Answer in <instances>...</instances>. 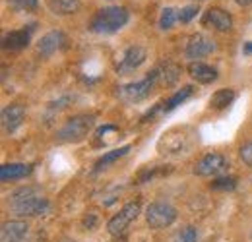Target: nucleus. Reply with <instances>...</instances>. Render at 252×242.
Wrapping results in <instances>:
<instances>
[{"label":"nucleus","mask_w":252,"mask_h":242,"mask_svg":"<svg viewBox=\"0 0 252 242\" xmlns=\"http://www.w3.org/2000/svg\"><path fill=\"white\" fill-rule=\"evenodd\" d=\"M239 6H251L252 4V0H235Z\"/></svg>","instance_id":"30"},{"label":"nucleus","mask_w":252,"mask_h":242,"mask_svg":"<svg viewBox=\"0 0 252 242\" xmlns=\"http://www.w3.org/2000/svg\"><path fill=\"white\" fill-rule=\"evenodd\" d=\"M158 74H159V82L165 84V86H173L179 78H181V68L173 62H163L158 66Z\"/></svg>","instance_id":"18"},{"label":"nucleus","mask_w":252,"mask_h":242,"mask_svg":"<svg viewBox=\"0 0 252 242\" xmlns=\"http://www.w3.org/2000/svg\"><path fill=\"white\" fill-rule=\"evenodd\" d=\"M227 167H229V161L221 153H208L196 163L194 175H198V177H216L221 171H225Z\"/></svg>","instance_id":"8"},{"label":"nucleus","mask_w":252,"mask_h":242,"mask_svg":"<svg viewBox=\"0 0 252 242\" xmlns=\"http://www.w3.org/2000/svg\"><path fill=\"white\" fill-rule=\"evenodd\" d=\"M140 213H142L140 202H128L121 212L111 217V221L107 223V231H109L113 237H121L126 231V227H128L134 219H138Z\"/></svg>","instance_id":"6"},{"label":"nucleus","mask_w":252,"mask_h":242,"mask_svg":"<svg viewBox=\"0 0 252 242\" xmlns=\"http://www.w3.org/2000/svg\"><path fill=\"white\" fill-rule=\"evenodd\" d=\"M190 95H192V86H185L183 90H179L171 99H167V101L163 103V113H171L173 109H177L179 105H183Z\"/></svg>","instance_id":"21"},{"label":"nucleus","mask_w":252,"mask_h":242,"mask_svg":"<svg viewBox=\"0 0 252 242\" xmlns=\"http://www.w3.org/2000/svg\"><path fill=\"white\" fill-rule=\"evenodd\" d=\"M66 43V37H64L63 31H49L47 35H43L37 43V55L43 57V59H49L53 57L57 51H61Z\"/></svg>","instance_id":"11"},{"label":"nucleus","mask_w":252,"mask_h":242,"mask_svg":"<svg viewBox=\"0 0 252 242\" xmlns=\"http://www.w3.org/2000/svg\"><path fill=\"white\" fill-rule=\"evenodd\" d=\"M235 97H237V93H235V90H231V88L218 90L212 95V99H210V107L216 109V111H223V109H227L235 101Z\"/></svg>","instance_id":"17"},{"label":"nucleus","mask_w":252,"mask_h":242,"mask_svg":"<svg viewBox=\"0 0 252 242\" xmlns=\"http://www.w3.org/2000/svg\"><path fill=\"white\" fill-rule=\"evenodd\" d=\"M214 51H216V41L206 37V35H202V33H196V35H192L189 39L185 55H187V59L196 62L198 59H204V57L212 55Z\"/></svg>","instance_id":"7"},{"label":"nucleus","mask_w":252,"mask_h":242,"mask_svg":"<svg viewBox=\"0 0 252 242\" xmlns=\"http://www.w3.org/2000/svg\"><path fill=\"white\" fill-rule=\"evenodd\" d=\"M128 20H130V14L125 6H107L97 10V14L90 24V30L101 35H111L123 30L128 24Z\"/></svg>","instance_id":"2"},{"label":"nucleus","mask_w":252,"mask_h":242,"mask_svg":"<svg viewBox=\"0 0 252 242\" xmlns=\"http://www.w3.org/2000/svg\"><path fill=\"white\" fill-rule=\"evenodd\" d=\"M146 59H148V53H146L144 47H140V45L128 47L125 51V55H123V59H121V64H119V74L128 76V74L136 72L146 62Z\"/></svg>","instance_id":"9"},{"label":"nucleus","mask_w":252,"mask_h":242,"mask_svg":"<svg viewBox=\"0 0 252 242\" xmlns=\"http://www.w3.org/2000/svg\"><path fill=\"white\" fill-rule=\"evenodd\" d=\"M243 53H245V55H252V41L245 43V47H243Z\"/></svg>","instance_id":"29"},{"label":"nucleus","mask_w":252,"mask_h":242,"mask_svg":"<svg viewBox=\"0 0 252 242\" xmlns=\"http://www.w3.org/2000/svg\"><path fill=\"white\" fill-rule=\"evenodd\" d=\"M66 242H72V241H66Z\"/></svg>","instance_id":"31"},{"label":"nucleus","mask_w":252,"mask_h":242,"mask_svg":"<svg viewBox=\"0 0 252 242\" xmlns=\"http://www.w3.org/2000/svg\"><path fill=\"white\" fill-rule=\"evenodd\" d=\"M84 227H86L88 231H94L95 227H97V215H95V213L86 215V219H84Z\"/></svg>","instance_id":"28"},{"label":"nucleus","mask_w":252,"mask_h":242,"mask_svg":"<svg viewBox=\"0 0 252 242\" xmlns=\"http://www.w3.org/2000/svg\"><path fill=\"white\" fill-rule=\"evenodd\" d=\"M239 155H241V159L245 161V165L252 167V142L245 144V146L239 150Z\"/></svg>","instance_id":"26"},{"label":"nucleus","mask_w":252,"mask_h":242,"mask_svg":"<svg viewBox=\"0 0 252 242\" xmlns=\"http://www.w3.org/2000/svg\"><path fill=\"white\" fill-rule=\"evenodd\" d=\"M177 210L171 204L165 202H154L146 210V221L152 229H167L177 221Z\"/></svg>","instance_id":"5"},{"label":"nucleus","mask_w":252,"mask_h":242,"mask_svg":"<svg viewBox=\"0 0 252 242\" xmlns=\"http://www.w3.org/2000/svg\"><path fill=\"white\" fill-rule=\"evenodd\" d=\"M158 84H159V74H158V68H154L152 72H148V76L144 80L121 86L119 88V97L125 103H140V101H144V99H148L152 95V91H154V88Z\"/></svg>","instance_id":"3"},{"label":"nucleus","mask_w":252,"mask_h":242,"mask_svg":"<svg viewBox=\"0 0 252 242\" xmlns=\"http://www.w3.org/2000/svg\"><path fill=\"white\" fill-rule=\"evenodd\" d=\"M53 14L59 16H70L80 10V0H47Z\"/></svg>","instance_id":"19"},{"label":"nucleus","mask_w":252,"mask_h":242,"mask_svg":"<svg viewBox=\"0 0 252 242\" xmlns=\"http://www.w3.org/2000/svg\"><path fill=\"white\" fill-rule=\"evenodd\" d=\"M202 24L221 31V33L233 30V18H231V14L225 12L223 8H210V10L204 14Z\"/></svg>","instance_id":"12"},{"label":"nucleus","mask_w":252,"mask_h":242,"mask_svg":"<svg viewBox=\"0 0 252 242\" xmlns=\"http://www.w3.org/2000/svg\"><path fill=\"white\" fill-rule=\"evenodd\" d=\"M94 124H95V119L92 115H78V117H72V119L57 132V140L63 142V144L82 142V140L90 134V130L94 128Z\"/></svg>","instance_id":"4"},{"label":"nucleus","mask_w":252,"mask_h":242,"mask_svg":"<svg viewBox=\"0 0 252 242\" xmlns=\"http://www.w3.org/2000/svg\"><path fill=\"white\" fill-rule=\"evenodd\" d=\"M198 12H200V8H198L196 4H189V6L181 8V10H179V22H181V24H189L190 20H194V18L198 16Z\"/></svg>","instance_id":"25"},{"label":"nucleus","mask_w":252,"mask_h":242,"mask_svg":"<svg viewBox=\"0 0 252 242\" xmlns=\"http://www.w3.org/2000/svg\"><path fill=\"white\" fill-rule=\"evenodd\" d=\"M237 188V179L235 177H218L216 181L212 182V190L218 192H229Z\"/></svg>","instance_id":"23"},{"label":"nucleus","mask_w":252,"mask_h":242,"mask_svg":"<svg viewBox=\"0 0 252 242\" xmlns=\"http://www.w3.org/2000/svg\"><path fill=\"white\" fill-rule=\"evenodd\" d=\"M177 242H198V229L196 227H185V229H181L179 233H177Z\"/></svg>","instance_id":"24"},{"label":"nucleus","mask_w":252,"mask_h":242,"mask_svg":"<svg viewBox=\"0 0 252 242\" xmlns=\"http://www.w3.org/2000/svg\"><path fill=\"white\" fill-rule=\"evenodd\" d=\"M30 175H32V165H26V163H6L0 167V181L2 182L20 181Z\"/></svg>","instance_id":"16"},{"label":"nucleus","mask_w":252,"mask_h":242,"mask_svg":"<svg viewBox=\"0 0 252 242\" xmlns=\"http://www.w3.org/2000/svg\"><path fill=\"white\" fill-rule=\"evenodd\" d=\"M20 10H35L39 6V0H10Z\"/></svg>","instance_id":"27"},{"label":"nucleus","mask_w":252,"mask_h":242,"mask_svg":"<svg viewBox=\"0 0 252 242\" xmlns=\"http://www.w3.org/2000/svg\"><path fill=\"white\" fill-rule=\"evenodd\" d=\"M30 235V225L22 219L6 221L2 225V242H26Z\"/></svg>","instance_id":"13"},{"label":"nucleus","mask_w":252,"mask_h":242,"mask_svg":"<svg viewBox=\"0 0 252 242\" xmlns=\"http://www.w3.org/2000/svg\"><path fill=\"white\" fill-rule=\"evenodd\" d=\"M132 150V146H123V148H119V150H113V151H107L97 163H95V171H103L105 167H109L111 163H115V161H119L121 157H125L128 155Z\"/></svg>","instance_id":"20"},{"label":"nucleus","mask_w":252,"mask_h":242,"mask_svg":"<svg viewBox=\"0 0 252 242\" xmlns=\"http://www.w3.org/2000/svg\"><path fill=\"white\" fill-rule=\"evenodd\" d=\"M175 22H179V12L175 8H163V12L159 16V28L161 30H171L175 26Z\"/></svg>","instance_id":"22"},{"label":"nucleus","mask_w":252,"mask_h":242,"mask_svg":"<svg viewBox=\"0 0 252 242\" xmlns=\"http://www.w3.org/2000/svg\"><path fill=\"white\" fill-rule=\"evenodd\" d=\"M10 210L18 217H35L51 210L49 200L43 196L39 188H18L10 194Z\"/></svg>","instance_id":"1"},{"label":"nucleus","mask_w":252,"mask_h":242,"mask_svg":"<svg viewBox=\"0 0 252 242\" xmlns=\"http://www.w3.org/2000/svg\"><path fill=\"white\" fill-rule=\"evenodd\" d=\"M187 72L192 80H196L198 84H212L218 80V70L204 64V62L196 60V62H190L187 66Z\"/></svg>","instance_id":"15"},{"label":"nucleus","mask_w":252,"mask_h":242,"mask_svg":"<svg viewBox=\"0 0 252 242\" xmlns=\"http://www.w3.org/2000/svg\"><path fill=\"white\" fill-rule=\"evenodd\" d=\"M33 31H35V24H32V26H24L22 30L6 33V37L2 39V47H4V51H22V49H26V47L30 45V41H32Z\"/></svg>","instance_id":"10"},{"label":"nucleus","mask_w":252,"mask_h":242,"mask_svg":"<svg viewBox=\"0 0 252 242\" xmlns=\"http://www.w3.org/2000/svg\"><path fill=\"white\" fill-rule=\"evenodd\" d=\"M26 119V107L24 105H8L2 111V126L8 134L16 132Z\"/></svg>","instance_id":"14"}]
</instances>
